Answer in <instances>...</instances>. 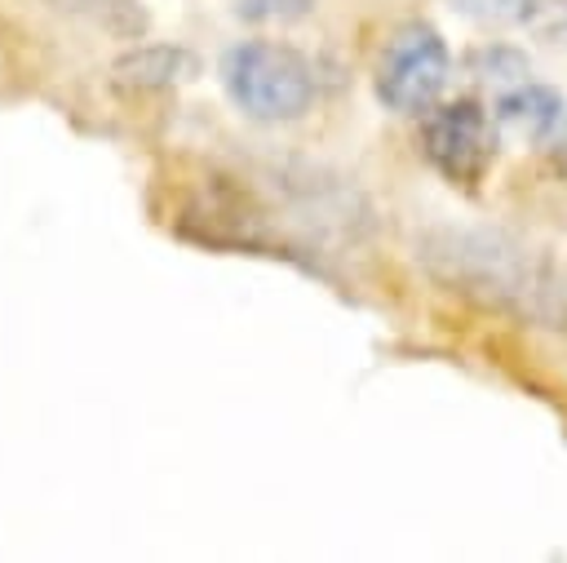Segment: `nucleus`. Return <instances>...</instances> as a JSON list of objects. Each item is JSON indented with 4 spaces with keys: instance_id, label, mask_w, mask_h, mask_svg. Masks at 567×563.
<instances>
[{
    "instance_id": "f257e3e1",
    "label": "nucleus",
    "mask_w": 567,
    "mask_h": 563,
    "mask_svg": "<svg viewBox=\"0 0 567 563\" xmlns=\"http://www.w3.org/2000/svg\"><path fill=\"white\" fill-rule=\"evenodd\" d=\"M421 262L452 288L492 301L514 306L532 319H558L563 315V284L549 275L532 248L514 244L501 231H465V226H439L421 235Z\"/></svg>"
},
{
    "instance_id": "423d86ee",
    "label": "nucleus",
    "mask_w": 567,
    "mask_h": 563,
    "mask_svg": "<svg viewBox=\"0 0 567 563\" xmlns=\"http://www.w3.org/2000/svg\"><path fill=\"white\" fill-rule=\"evenodd\" d=\"M177 66H186V53L177 49H142L115 62V80L128 89H164L177 80Z\"/></svg>"
},
{
    "instance_id": "6e6552de",
    "label": "nucleus",
    "mask_w": 567,
    "mask_h": 563,
    "mask_svg": "<svg viewBox=\"0 0 567 563\" xmlns=\"http://www.w3.org/2000/svg\"><path fill=\"white\" fill-rule=\"evenodd\" d=\"M474 75L478 80H487L492 89H514V84H523L527 80V62L514 53V49H483V53H474Z\"/></svg>"
},
{
    "instance_id": "9d476101",
    "label": "nucleus",
    "mask_w": 567,
    "mask_h": 563,
    "mask_svg": "<svg viewBox=\"0 0 567 563\" xmlns=\"http://www.w3.org/2000/svg\"><path fill=\"white\" fill-rule=\"evenodd\" d=\"M58 4H71V0H58Z\"/></svg>"
},
{
    "instance_id": "f03ea898",
    "label": "nucleus",
    "mask_w": 567,
    "mask_h": 563,
    "mask_svg": "<svg viewBox=\"0 0 567 563\" xmlns=\"http://www.w3.org/2000/svg\"><path fill=\"white\" fill-rule=\"evenodd\" d=\"M221 84L230 102L261 124L301 120L315 102V71L310 62L275 40H244L221 58Z\"/></svg>"
},
{
    "instance_id": "7ed1b4c3",
    "label": "nucleus",
    "mask_w": 567,
    "mask_h": 563,
    "mask_svg": "<svg viewBox=\"0 0 567 563\" xmlns=\"http://www.w3.org/2000/svg\"><path fill=\"white\" fill-rule=\"evenodd\" d=\"M452 75V53L443 35L430 22H408L390 35L381 62H377V98L390 111L421 115L439 102Z\"/></svg>"
},
{
    "instance_id": "20e7f679",
    "label": "nucleus",
    "mask_w": 567,
    "mask_h": 563,
    "mask_svg": "<svg viewBox=\"0 0 567 563\" xmlns=\"http://www.w3.org/2000/svg\"><path fill=\"white\" fill-rule=\"evenodd\" d=\"M425 155L447 182L474 186L487 173L492 155H496V133H492L487 111L478 102H470V98L430 111V120H425Z\"/></svg>"
},
{
    "instance_id": "39448f33",
    "label": "nucleus",
    "mask_w": 567,
    "mask_h": 563,
    "mask_svg": "<svg viewBox=\"0 0 567 563\" xmlns=\"http://www.w3.org/2000/svg\"><path fill=\"white\" fill-rule=\"evenodd\" d=\"M496 120L505 124V129H514L518 137H527V142H540V137H549L554 129H558V120H563V98L554 93V89H545V84H514V89H505L501 98H496Z\"/></svg>"
},
{
    "instance_id": "0eeeda50",
    "label": "nucleus",
    "mask_w": 567,
    "mask_h": 563,
    "mask_svg": "<svg viewBox=\"0 0 567 563\" xmlns=\"http://www.w3.org/2000/svg\"><path fill=\"white\" fill-rule=\"evenodd\" d=\"M540 4H545V0H452V9H461L465 18H478V22H509V27H523V31L536 27Z\"/></svg>"
},
{
    "instance_id": "1a4fd4ad",
    "label": "nucleus",
    "mask_w": 567,
    "mask_h": 563,
    "mask_svg": "<svg viewBox=\"0 0 567 563\" xmlns=\"http://www.w3.org/2000/svg\"><path fill=\"white\" fill-rule=\"evenodd\" d=\"M310 4L315 0H239V13L257 22H288V18L310 13Z\"/></svg>"
}]
</instances>
